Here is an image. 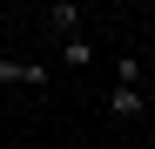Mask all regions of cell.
<instances>
[{
  "label": "cell",
  "instance_id": "cell-2",
  "mask_svg": "<svg viewBox=\"0 0 155 149\" xmlns=\"http://www.w3.org/2000/svg\"><path fill=\"white\" fill-rule=\"evenodd\" d=\"M41 27L54 34V41H74V34H81V7H74V0H54V7L41 14Z\"/></svg>",
  "mask_w": 155,
  "mask_h": 149
},
{
  "label": "cell",
  "instance_id": "cell-3",
  "mask_svg": "<svg viewBox=\"0 0 155 149\" xmlns=\"http://www.w3.org/2000/svg\"><path fill=\"white\" fill-rule=\"evenodd\" d=\"M61 68H74V74H88V68H94V41H88V34H74V41H61Z\"/></svg>",
  "mask_w": 155,
  "mask_h": 149
},
{
  "label": "cell",
  "instance_id": "cell-1",
  "mask_svg": "<svg viewBox=\"0 0 155 149\" xmlns=\"http://www.w3.org/2000/svg\"><path fill=\"white\" fill-rule=\"evenodd\" d=\"M54 74H47V61H34V54H0V88H27V95H41Z\"/></svg>",
  "mask_w": 155,
  "mask_h": 149
},
{
  "label": "cell",
  "instance_id": "cell-4",
  "mask_svg": "<svg viewBox=\"0 0 155 149\" xmlns=\"http://www.w3.org/2000/svg\"><path fill=\"white\" fill-rule=\"evenodd\" d=\"M142 109H148V95H142V88H121V81L108 88V115H121V122H128V115H142Z\"/></svg>",
  "mask_w": 155,
  "mask_h": 149
}]
</instances>
